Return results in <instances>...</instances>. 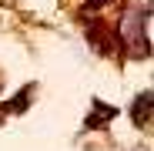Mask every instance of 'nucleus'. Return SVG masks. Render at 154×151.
<instances>
[{"instance_id": "nucleus-6", "label": "nucleus", "mask_w": 154, "mask_h": 151, "mask_svg": "<svg viewBox=\"0 0 154 151\" xmlns=\"http://www.w3.org/2000/svg\"><path fill=\"white\" fill-rule=\"evenodd\" d=\"M104 4H111V0H87V7H91V10H100Z\"/></svg>"}, {"instance_id": "nucleus-1", "label": "nucleus", "mask_w": 154, "mask_h": 151, "mask_svg": "<svg viewBox=\"0 0 154 151\" xmlns=\"http://www.w3.org/2000/svg\"><path fill=\"white\" fill-rule=\"evenodd\" d=\"M114 37L124 44L131 57H147V7H131Z\"/></svg>"}, {"instance_id": "nucleus-3", "label": "nucleus", "mask_w": 154, "mask_h": 151, "mask_svg": "<svg viewBox=\"0 0 154 151\" xmlns=\"http://www.w3.org/2000/svg\"><path fill=\"white\" fill-rule=\"evenodd\" d=\"M114 118H117V108H114V104H104L100 97H94V101H91V111H87V118H84V128H87V131L107 128Z\"/></svg>"}, {"instance_id": "nucleus-5", "label": "nucleus", "mask_w": 154, "mask_h": 151, "mask_svg": "<svg viewBox=\"0 0 154 151\" xmlns=\"http://www.w3.org/2000/svg\"><path fill=\"white\" fill-rule=\"evenodd\" d=\"M34 97V84H27V87H20V94L10 101V104H4V111L7 114H23V111H27V101Z\"/></svg>"}, {"instance_id": "nucleus-4", "label": "nucleus", "mask_w": 154, "mask_h": 151, "mask_svg": "<svg viewBox=\"0 0 154 151\" xmlns=\"http://www.w3.org/2000/svg\"><path fill=\"white\" fill-rule=\"evenodd\" d=\"M151 101H154L151 91H141V97L134 101V108H131V121L137 124V128H147V121H151Z\"/></svg>"}, {"instance_id": "nucleus-2", "label": "nucleus", "mask_w": 154, "mask_h": 151, "mask_svg": "<svg viewBox=\"0 0 154 151\" xmlns=\"http://www.w3.org/2000/svg\"><path fill=\"white\" fill-rule=\"evenodd\" d=\"M87 40H91V47L97 54H111L114 50V30L104 20H87Z\"/></svg>"}]
</instances>
